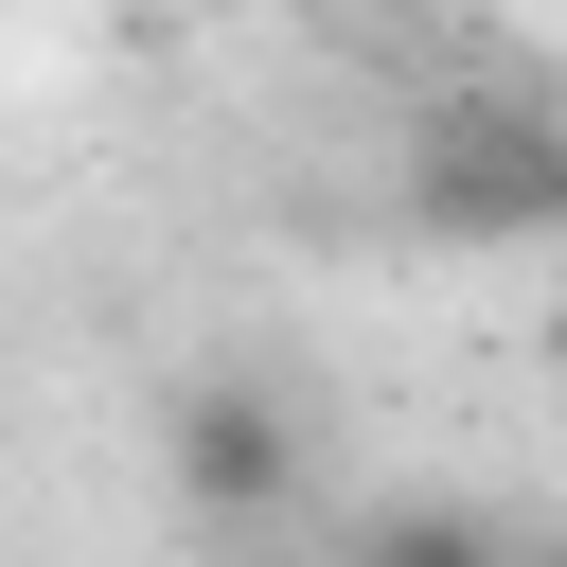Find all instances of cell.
I'll use <instances>...</instances> for the list:
<instances>
[{
    "instance_id": "cell-1",
    "label": "cell",
    "mask_w": 567,
    "mask_h": 567,
    "mask_svg": "<svg viewBox=\"0 0 567 567\" xmlns=\"http://www.w3.org/2000/svg\"><path fill=\"white\" fill-rule=\"evenodd\" d=\"M159 478H177L213 532H266V514L301 496V408H284L266 372H177V390H159Z\"/></svg>"
},
{
    "instance_id": "cell-2",
    "label": "cell",
    "mask_w": 567,
    "mask_h": 567,
    "mask_svg": "<svg viewBox=\"0 0 567 567\" xmlns=\"http://www.w3.org/2000/svg\"><path fill=\"white\" fill-rule=\"evenodd\" d=\"M354 567H532L496 514H461V496H390L372 532H354Z\"/></svg>"
},
{
    "instance_id": "cell-3",
    "label": "cell",
    "mask_w": 567,
    "mask_h": 567,
    "mask_svg": "<svg viewBox=\"0 0 567 567\" xmlns=\"http://www.w3.org/2000/svg\"><path fill=\"white\" fill-rule=\"evenodd\" d=\"M230 567H354V549H230Z\"/></svg>"
},
{
    "instance_id": "cell-4",
    "label": "cell",
    "mask_w": 567,
    "mask_h": 567,
    "mask_svg": "<svg viewBox=\"0 0 567 567\" xmlns=\"http://www.w3.org/2000/svg\"><path fill=\"white\" fill-rule=\"evenodd\" d=\"M354 18H425V0H354Z\"/></svg>"
},
{
    "instance_id": "cell-5",
    "label": "cell",
    "mask_w": 567,
    "mask_h": 567,
    "mask_svg": "<svg viewBox=\"0 0 567 567\" xmlns=\"http://www.w3.org/2000/svg\"><path fill=\"white\" fill-rule=\"evenodd\" d=\"M532 567H567V532H549V549H532Z\"/></svg>"
}]
</instances>
